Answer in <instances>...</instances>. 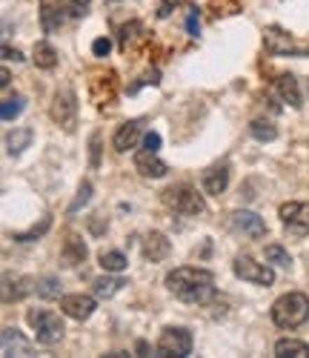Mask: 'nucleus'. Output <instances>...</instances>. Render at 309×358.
Listing matches in <instances>:
<instances>
[{
    "label": "nucleus",
    "instance_id": "nucleus-1",
    "mask_svg": "<svg viewBox=\"0 0 309 358\" xmlns=\"http://www.w3.org/2000/svg\"><path fill=\"white\" fill-rule=\"evenodd\" d=\"M166 287L187 304H209L215 298V275L198 266H178L166 275Z\"/></svg>",
    "mask_w": 309,
    "mask_h": 358
},
{
    "label": "nucleus",
    "instance_id": "nucleus-2",
    "mask_svg": "<svg viewBox=\"0 0 309 358\" xmlns=\"http://www.w3.org/2000/svg\"><path fill=\"white\" fill-rule=\"evenodd\" d=\"M306 318H309V298L303 292H289L272 304V321L281 330H295Z\"/></svg>",
    "mask_w": 309,
    "mask_h": 358
},
{
    "label": "nucleus",
    "instance_id": "nucleus-3",
    "mask_svg": "<svg viewBox=\"0 0 309 358\" xmlns=\"http://www.w3.org/2000/svg\"><path fill=\"white\" fill-rule=\"evenodd\" d=\"M164 203L169 210H175L178 215H201L206 210L203 195L192 187V184H175L164 192Z\"/></svg>",
    "mask_w": 309,
    "mask_h": 358
},
{
    "label": "nucleus",
    "instance_id": "nucleus-4",
    "mask_svg": "<svg viewBox=\"0 0 309 358\" xmlns=\"http://www.w3.org/2000/svg\"><path fill=\"white\" fill-rule=\"evenodd\" d=\"M26 321L29 327L35 330V338L41 344H57L60 338H64V321H60V315H55L52 310H29L26 313Z\"/></svg>",
    "mask_w": 309,
    "mask_h": 358
},
{
    "label": "nucleus",
    "instance_id": "nucleus-5",
    "mask_svg": "<svg viewBox=\"0 0 309 358\" xmlns=\"http://www.w3.org/2000/svg\"><path fill=\"white\" fill-rule=\"evenodd\" d=\"M49 115L57 127H64L66 132L75 129V121H78V95L72 89H57L55 98H52V106H49Z\"/></svg>",
    "mask_w": 309,
    "mask_h": 358
},
{
    "label": "nucleus",
    "instance_id": "nucleus-6",
    "mask_svg": "<svg viewBox=\"0 0 309 358\" xmlns=\"http://www.w3.org/2000/svg\"><path fill=\"white\" fill-rule=\"evenodd\" d=\"M264 43H266V52H272V55H292V57L309 55V43L295 41L289 32H284V29H278V26H269L266 29V32H264Z\"/></svg>",
    "mask_w": 309,
    "mask_h": 358
},
{
    "label": "nucleus",
    "instance_id": "nucleus-7",
    "mask_svg": "<svg viewBox=\"0 0 309 358\" xmlns=\"http://www.w3.org/2000/svg\"><path fill=\"white\" fill-rule=\"evenodd\" d=\"M232 270H235V275H238V278L252 281V284H258V287H269V284L275 281V273L269 270V266H266V264H258V261H255V258H250V255L235 258Z\"/></svg>",
    "mask_w": 309,
    "mask_h": 358
},
{
    "label": "nucleus",
    "instance_id": "nucleus-8",
    "mask_svg": "<svg viewBox=\"0 0 309 358\" xmlns=\"http://www.w3.org/2000/svg\"><path fill=\"white\" fill-rule=\"evenodd\" d=\"M158 352L161 355H189L192 352V333L183 330V327H169L158 341Z\"/></svg>",
    "mask_w": 309,
    "mask_h": 358
},
{
    "label": "nucleus",
    "instance_id": "nucleus-9",
    "mask_svg": "<svg viewBox=\"0 0 309 358\" xmlns=\"http://www.w3.org/2000/svg\"><path fill=\"white\" fill-rule=\"evenodd\" d=\"M278 215H281L284 227H287L292 235H306V232H309V203H301V201L281 203Z\"/></svg>",
    "mask_w": 309,
    "mask_h": 358
},
{
    "label": "nucleus",
    "instance_id": "nucleus-10",
    "mask_svg": "<svg viewBox=\"0 0 309 358\" xmlns=\"http://www.w3.org/2000/svg\"><path fill=\"white\" fill-rule=\"evenodd\" d=\"M60 310H64L69 318H75V321H86L92 313H95V298L83 295V292L64 295V298H60Z\"/></svg>",
    "mask_w": 309,
    "mask_h": 358
},
{
    "label": "nucleus",
    "instance_id": "nucleus-11",
    "mask_svg": "<svg viewBox=\"0 0 309 358\" xmlns=\"http://www.w3.org/2000/svg\"><path fill=\"white\" fill-rule=\"evenodd\" d=\"M66 20V3L64 0H41V23L43 32H57Z\"/></svg>",
    "mask_w": 309,
    "mask_h": 358
},
{
    "label": "nucleus",
    "instance_id": "nucleus-12",
    "mask_svg": "<svg viewBox=\"0 0 309 358\" xmlns=\"http://www.w3.org/2000/svg\"><path fill=\"white\" fill-rule=\"evenodd\" d=\"M115 95H117V78H115V72L98 75L95 80H92V101H95L98 106L115 103Z\"/></svg>",
    "mask_w": 309,
    "mask_h": 358
},
{
    "label": "nucleus",
    "instance_id": "nucleus-13",
    "mask_svg": "<svg viewBox=\"0 0 309 358\" xmlns=\"http://www.w3.org/2000/svg\"><path fill=\"white\" fill-rule=\"evenodd\" d=\"M232 227L243 235H250V238H264L266 235V224L264 218H258L255 213H246V210H238L232 213Z\"/></svg>",
    "mask_w": 309,
    "mask_h": 358
},
{
    "label": "nucleus",
    "instance_id": "nucleus-14",
    "mask_svg": "<svg viewBox=\"0 0 309 358\" xmlns=\"http://www.w3.org/2000/svg\"><path fill=\"white\" fill-rule=\"evenodd\" d=\"M135 169L143 175V178H164L166 172H169V166L154 155V152H149V149H143V152H138L135 155Z\"/></svg>",
    "mask_w": 309,
    "mask_h": 358
},
{
    "label": "nucleus",
    "instance_id": "nucleus-15",
    "mask_svg": "<svg viewBox=\"0 0 309 358\" xmlns=\"http://www.w3.org/2000/svg\"><path fill=\"white\" fill-rule=\"evenodd\" d=\"M172 252V244L164 232H149L146 241H143V258L149 261H164L166 255Z\"/></svg>",
    "mask_w": 309,
    "mask_h": 358
},
{
    "label": "nucleus",
    "instance_id": "nucleus-16",
    "mask_svg": "<svg viewBox=\"0 0 309 358\" xmlns=\"http://www.w3.org/2000/svg\"><path fill=\"white\" fill-rule=\"evenodd\" d=\"M138 138H141V121H127L115 132L112 146L117 149V152H129V149L138 143Z\"/></svg>",
    "mask_w": 309,
    "mask_h": 358
},
{
    "label": "nucleus",
    "instance_id": "nucleus-17",
    "mask_svg": "<svg viewBox=\"0 0 309 358\" xmlns=\"http://www.w3.org/2000/svg\"><path fill=\"white\" fill-rule=\"evenodd\" d=\"M0 350H3V355H32L35 352V347L29 344L15 327H6L3 330V347Z\"/></svg>",
    "mask_w": 309,
    "mask_h": 358
},
{
    "label": "nucleus",
    "instance_id": "nucleus-18",
    "mask_svg": "<svg viewBox=\"0 0 309 358\" xmlns=\"http://www.w3.org/2000/svg\"><path fill=\"white\" fill-rule=\"evenodd\" d=\"M32 289H38V281H32V278H15V284H12V275H6L3 278V301L6 304L20 301V298L29 295Z\"/></svg>",
    "mask_w": 309,
    "mask_h": 358
},
{
    "label": "nucleus",
    "instance_id": "nucleus-19",
    "mask_svg": "<svg viewBox=\"0 0 309 358\" xmlns=\"http://www.w3.org/2000/svg\"><path fill=\"white\" fill-rule=\"evenodd\" d=\"M229 187V166H212L203 172V189L209 195H221Z\"/></svg>",
    "mask_w": 309,
    "mask_h": 358
},
{
    "label": "nucleus",
    "instance_id": "nucleus-20",
    "mask_svg": "<svg viewBox=\"0 0 309 358\" xmlns=\"http://www.w3.org/2000/svg\"><path fill=\"white\" fill-rule=\"evenodd\" d=\"M86 255H89L86 244L80 241L78 235H69L66 244H64V252H60V261H64V266H78V264L86 261Z\"/></svg>",
    "mask_w": 309,
    "mask_h": 358
},
{
    "label": "nucleus",
    "instance_id": "nucleus-21",
    "mask_svg": "<svg viewBox=\"0 0 309 358\" xmlns=\"http://www.w3.org/2000/svg\"><path fill=\"white\" fill-rule=\"evenodd\" d=\"M275 89H278V95L284 98V103H289L292 109H301V89H298V80L292 75H281L275 80Z\"/></svg>",
    "mask_w": 309,
    "mask_h": 358
},
{
    "label": "nucleus",
    "instance_id": "nucleus-22",
    "mask_svg": "<svg viewBox=\"0 0 309 358\" xmlns=\"http://www.w3.org/2000/svg\"><path fill=\"white\" fill-rule=\"evenodd\" d=\"M141 35H143V23H141V20H129L127 26H120V35H117V46H120V52L135 49V43L141 41Z\"/></svg>",
    "mask_w": 309,
    "mask_h": 358
},
{
    "label": "nucleus",
    "instance_id": "nucleus-23",
    "mask_svg": "<svg viewBox=\"0 0 309 358\" xmlns=\"http://www.w3.org/2000/svg\"><path fill=\"white\" fill-rule=\"evenodd\" d=\"M32 61L38 69H55L57 66V52L52 43H38L35 52H32Z\"/></svg>",
    "mask_w": 309,
    "mask_h": 358
},
{
    "label": "nucleus",
    "instance_id": "nucleus-24",
    "mask_svg": "<svg viewBox=\"0 0 309 358\" xmlns=\"http://www.w3.org/2000/svg\"><path fill=\"white\" fill-rule=\"evenodd\" d=\"M32 138H35V132L29 129V127L9 132V135H6V146H9V152H12V155H20L23 149H26L29 143H32Z\"/></svg>",
    "mask_w": 309,
    "mask_h": 358
},
{
    "label": "nucleus",
    "instance_id": "nucleus-25",
    "mask_svg": "<svg viewBox=\"0 0 309 358\" xmlns=\"http://www.w3.org/2000/svg\"><path fill=\"white\" fill-rule=\"evenodd\" d=\"M275 352H278V355H295V358H306V355H309V344L295 341V338H281V341L275 344Z\"/></svg>",
    "mask_w": 309,
    "mask_h": 358
},
{
    "label": "nucleus",
    "instance_id": "nucleus-26",
    "mask_svg": "<svg viewBox=\"0 0 309 358\" xmlns=\"http://www.w3.org/2000/svg\"><path fill=\"white\" fill-rule=\"evenodd\" d=\"M120 287H127V281H123V278H109V275H106V278H98V281H95V295H98V298H112Z\"/></svg>",
    "mask_w": 309,
    "mask_h": 358
},
{
    "label": "nucleus",
    "instance_id": "nucleus-27",
    "mask_svg": "<svg viewBox=\"0 0 309 358\" xmlns=\"http://www.w3.org/2000/svg\"><path fill=\"white\" fill-rule=\"evenodd\" d=\"M127 258H123V252H101V266L106 273H123L127 270Z\"/></svg>",
    "mask_w": 309,
    "mask_h": 358
},
{
    "label": "nucleus",
    "instance_id": "nucleus-28",
    "mask_svg": "<svg viewBox=\"0 0 309 358\" xmlns=\"http://www.w3.org/2000/svg\"><path fill=\"white\" fill-rule=\"evenodd\" d=\"M266 261L269 264H278V266H292V255L281 244H269L266 247Z\"/></svg>",
    "mask_w": 309,
    "mask_h": 358
},
{
    "label": "nucleus",
    "instance_id": "nucleus-29",
    "mask_svg": "<svg viewBox=\"0 0 309 358\" xmlns=\"http://www.w3.org/2000/svg\"><path fill=\"white\" fill-rule=\"evenodd\" d=\"M49 227H52V218H43V221H41V227L35 224V227H32V229H29V232H15V241H20V244H29V241H38V238H41V235H43V232H46Z\"/></svg>",
    "mask_w": 309,
    "mask_h": 358
},
{
    "label": "nucleus",
    "instance_id": "nucleus-30",
    "mask_svg": "<svg viewBox=\"0 0 309 358\" xmlns=\"http://www.w3.org/2000/svg\"><path fill=\"white\" fill-rule=\"evenodd\" d=\"M23 95H15V98H6L3 101V109H0V115H3V121H15V117L23 112Z\"/></svg>",
    "mask_w": 309,
    "mask_h": 358
},
{
    "label": "nucleus",
    "instance_id": "nucleus-31",
    "mask_svg": "<svg viewBox=\"0 0 309 358\" xmlns=\"http://www.w3.org/2000/svg\"><path fill=\"white\" fill-rule=\"evenodd\" d=\"M250 132H252V138H258V141H275V138H278V129H275L269 121H252Z\"/></svg>",
    "mask_w": 309,
    "mask_h": 358
},
{
    "label": "nucleus",
    "instance_id": "nucleus-32",
    "mask_svg": "<svg viewBox=\"0 0 309 358\" xmlns=\"http://www.w3.org/2000/svg\"><path fill=\"white\" fill-rule=\"evenodd\" d=\"M38 295L41 298H60V281L55 275H46L38 281Z\"/></svg>",
    "mask_w": 309,
    "mask_h": 358
},
{
    "label": "nucleus",
    "instance_id": "nucleus-33",
    "mask_svg": "<svg viewBox=\"0 0 309 358\" xmlns=\"http://www.w3.org/2000/svg\"><path fill=\"white\" fill-rule=\"evenodd\" d=\"M212 12L215 15H238L240 6H238V0H212Z\"/></svg>",
    "mask_w": 309,
    "mask_h": 358
},
{
    "label": "nucleus",
    "instance_id": "nucleus-34",
    "mask_svg": "<svg viewBox=\"0 0 309 358\" xmlns=\"http://www.w3.org/2000/svg\"><path fill=\"white\" fill-rule=\"evenodd\" d=\"M89 164L95 169L101 166V132H95L89 138Z\"/></svg>",
    "mask_w": 309,
    "mask_h": 358
},
{
    "label": "nucleus",
    "instance_id": "nucleus-35",
    "mask_svg": "<svg viewBox=\"0 0 309 358\" xmlns=\"http://www.w3.org/2000/svg\"><path fill=\"white\" fill-rule=\"evenodd\" d=\"M89 198H92V184H89V181H83V184H80V189H78V198H75V203L69 206V213H78L83 203H89Z\"/></svg>",
    "mask_w": 309,
    "mask_h": 358
},
{
    "label": "nucleus",
    "instance_id": "nucleus-36",
    "mask_svg": "<svg viewBox=\"0 0 309 358\" xmlns=\"http://www.w3.org/2000/svg\"><path fill=\"white\" fill-rule=\"evenodd\" d=\"M92 52H95L98 57H106V55L112 52V41H109V38H98L95 43H92Z\"/></svg>",
    "mask_w": 309,
    "mask_h": 358
},
{
    "label": "nucleus",
    "instance_id": "nucleus-37",
    "mask_svg": "<svg viewBox=\"0 0 309 358\" xmlns=\"http://www.w3.org/2000/svg\"><path fill=\"white\" fill-rule=\"evenodd\" d=\"M89 9V0H69V15L72 17H83Z\"/></svg>",
    "mask_w": 309,
    "mask_h": 358
},
{
    "label": "nucleus",
    "instance_id": "nucleus-38",
    "mask_svg": "<svg viewBox=\"0 0 309 358\" xmlns=\"http://www.w3.org/2000/svg\"><path fill=\"white\" fill-rule=\"evenodd\" d=\"M143 149H149V152H158V149H161V135H158V132H146Z\"/></svg>",
    "mask_w": 309,
    "mask_h": 358
},
{
    "label": "nucleus",
    "instance_id": "nucleus-39",
    "mask_svg": "<svg viewBox=\"0 0 309 358\" xmlns=\"http://www.w3.org/2000/svg\"><path fill=\"white\" fill-rule=\"evenodd\" d=\"M175 6H180V0H161L158 3V17H169L175 12Z\"/></svg>",
    "mask_w": 309,
    "mask_h": 358
},
{
    "label": "nucleus",
    "instance_id": "nucleus-40",
    "mask_svg": "<svg viewBox=\"0 0 309 358\" xmlns=\"http://www.w3.org/2000/svg\"><path fill=\"white\" fill-rule=\"evenodd\" d=\"M187 29H189V35H195V38H198V32H201V17H198V9H192V12H189V17H187Z\"/></svg>",
    "mask_w": 309,
    "mask_h": 358
},
{
    "label": "nucleus",
    "instance_id": "nucleus-41",
    "mask_svg": "<svg viewBox=\"0 0 309 358\" xmlns=\"http://www.w3.org/2000/svg\"><path fill=\"white\" fill-rule=\"evenodd\" d=\"M3 57L6 61H23V55L17 49H12V46H3Z\"/></svg>",
    "mask_w": 309,
    "mask_h": 358
},
{
    "label": "nucleus",
    "instance_id": "nucleus-42",
    "mask_svg": "<svg viewBox=\"0 0 309 358\" xmlns=\"http://www.w3.org/2000/svg\"><path fill=\"white\" fill-rule=\"evenodd\" d=\"M9 80H12V75H9V69H3V72H0V86H9Z\"/></svg>",
    "mask_w": 309,
    "mask_h": 358
},
{
    "label": "nucleus",
    "instance_id": "nucleus-43",
    "mask_svg": "<svg viewBox=\"0 0 309 358\" xmlns=\"http://www.w3.org/2000/svg\"><path fill=\"white\" fill-rule=\"evenodd\" d=\"M135 350H138L141 355H146V352H149V344H146V341H138V347H135Z\"/></svg>",
    "mask_w": 309,
    "mask_h": 358
}]
</instances>
